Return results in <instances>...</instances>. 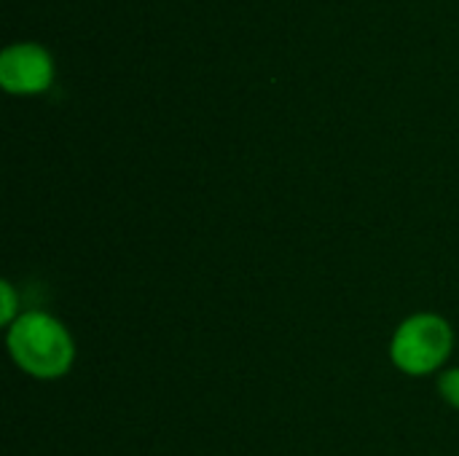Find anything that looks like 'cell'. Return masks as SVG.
Returning a JSON list of instances; mask_svg holds the SVG:
<instances>
[{"instance_id": "obj_1", "label": "cell", "mask_w": 459, "mask_h": 456, "mask_svg": "<svg viewBox=\"0 0 459 456\" xmlns=\"http://www.w3.org/2000/svg\"><path fill=\"white\" fill-rule=\"evenodd\" d=\"M11 360L32 379H62L75 360L70 331L46 312H22L5 333Z\"/></svg>"}, {"instance_id": "obj_2", "label": "cell", "mask_w": 459, "mask_h": 456, "mask_svg": "<svg viewBox=\"0 0 459 456\" xmlns=\"http://www.w3.org/2000/svg\"><path fill=\"white\" fill-rule=\"evenodd\" d=\"M455 347L452 325L433 312L411 314L398 325L390 341V357L406 376H430L449 360Z\"/></svg>"}, {"instance_id": "obj_3", "label": "cell", "mask_w": 459, "mask_h": 456, "mask_svg": "<svg viewBox=\"0 0 459 456\" xmlns=\"http://www.w3.org/2000/svg\"><path fill=\"white\" fill-rule=\"evenodd\" d=\"M51 56L38 43H13L0 54V83L13 94H35L51 83Z\"/></svg>"}, {"instance_id": "obj_4", "label": "cell", "mask_w": 459, "mask_h": 456, "mask_svg": "<svg viewBox=\"0 0 459 456\" xmlns=\"http://www.w3.org/2000/svg\"><path fill=\"white\" fill-rule=\"evenodd\" d=\"M19 314H22V312H19L16 290H13V285H11L8 280H3V282H0V323H3L5 328H11V325L16 323Z\"/></svg>"}, {"instance_id": "obj_5", "label": "cell", "mask_w": 459, "mask_h": 456, "mask_svg": "<svg viewBox=\"0 0 459 456\" xmlns=\"http://www.w3.org/2000/svg\"><path fill=\"white\" fill-rule=\"evenodd\" d=\"M438 392H441V398H444L452 409H457L459 411V368H449V371L441 374V379H438Z\"/></svg>"}]
</instances>
